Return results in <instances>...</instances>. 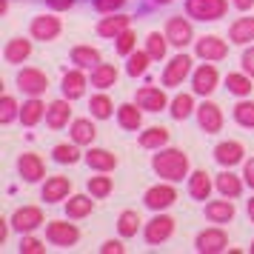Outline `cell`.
I'll list each match as a JSON object with an SVG mask.
<instances>
[{
    "label": "cell",
    "mask_w": 254,
    "mask_h": 254,
    "mask_svg": "<svg viewBox=\"0 0 254 254\" xmlns=\"http://www.w3.org/2000/svg\"><path fill=\"white\" fill-rule=\"evenodd\" d=\"M234 120L246 128H254V100H240L234 106Z\"/></svg>",
    "instance_id": "7bdbcfd3"
},
{
    "label": "cell",
    "mask_w": 254,
    "mask_h": 254,
    "mask_svg": "<svg viewBox=\"0 0 254 254\" xmlns=\"http://www.w3.org/2000/svg\"><path fill=\"white\" fill-rule=\"evenodd\" d=\"M234 6H237L240 12H249V9L254 6V0H234Z\"/></svg>",
    "instance_id": "f5cc1de1"
},
{
    "label": "cell",
    "mask_w": 254,
    "mask_h": 254,
    "mask_svg": "<svg viewBox=\"0 0 254 254\" xmlns=\"http://www.w3.org/2000/svg\"><path fill=\"white\" fill-rule=\"evenodd\" d=\"M115 83H117V69L112 63H97L92 69V86H97V89H112Z\"/></svg>",
    "instance_id": "d6a6232c"
},
{
    "label": "cell",
    "mask_w": 254,
    "mask_h": 254,
    "mask_svg": "<svg viewBox=\"0 0 254 254\" xmlns=\"http://www.w3.org/2000/svg\"><path fill=\"white\" fill-rule=\"evenodd\" d=\"M197 252L200 254H217V252H226V246H229V237H226V231L223 229H206L197 234Z\"/></svg>",
    "instance_id": "7c38bea8"
},
{
    "label": "cell",
    "mask_w": 254,
    "mask_h": 254,
    "mask_svg": "<svg viewBox=\"0 0 254 254\" xmlns=\"http://www.w3.org/2000/svg\"><path fill=\"white\" fill-rule=\"evenodd\" d=\"M214 186H217L220 194H223V197H231V200L243 194V180H240L234 172H231V169H229V172H223V174H217Z\"/></svg>",
    "instance_id": "4316f807"
},
{
    "label": "cell",
    "mask_w": 254,
    "mask_h": 254,
    "mask_svg": "<svg viewBox=\"0 0 254 254\" xmlns=\"http://www.w3.org/2000/svg\"><path fill=\"white\" fill-rule=\"evenodd\" d=\"M151 169L160 174L169 183H180L183 177H189V154L180 149H157V154L151 157Z\"/></svg>",
    "instance_id": "6da1fadb"
},
{
    "label": "cell",
    "mask_w": 254,
    "mask_h": 254,
    "mask_svg": "<svg viewBox=\"0 0 254 254\" xmlns=\"http://www.w3.org/2000/svg\"><path fill=\"white\" fill-rule=\"evenodd\" d=\"M189 74H191V58H189V55H177V58L169 60V66L163 71V86L174 89V86H180Z\"/></svg>",
    "instance_id": "9c48e42d"
},
{
    "label": "cell",
    "mask_w": 254,
    "mask_h": 254,
    "mask_svg": "<svg viewBox=\"0 0 254 254\" xmlns=\"http://www.w3.org/2000/svg\"><path fill=\"white\" fill-rule=\"evenodd\" d=\"M249 217H252V223H254V197L249 200Z\"/></svg>",
    "instance_id": "db71d44e"
},
{
    "label": "cell",
    "mask_w": 254,
    "mask_h": 254,
    "mask_svg": "<svg viewBox=\"0 0 254 254\" xmlns=\"http://www.w3.org/2000/svg\"><path fill=\"white\" fill-rule=\"evenodd\" d=\"M52 154H55V160L63 163V166H66V163L71 166V163L80 160V149H77V143H74V140H71V143H60V146H55Z\"/></svg>",
    "instance_id": "f35d334b"
},
{
    "label": "cell",
    "mask_w": 254,
    "mask_h": 254,
    "mask_svg": "<svg viewBox=\"0 0 254 254\" xmlns=\"http://www.w3.org/2000/svg\"><path fill=\"white\" fill-rule=\"evenodd\" d=\"M226 12H229L226 0H186V14L194 20H203V23L220 20Z\"/></svg>",
    "instance_id": "7a4b0ae2"
},
{
    "label": "cell",
    "mask_w": 254,
    "mask_h": 254,
    "mask_svg": "<svg viewBox=\"0 0 254 254\" xmlns=\"http://www.w3.org/2000/svg\"><path fill=\"white\" fill-rule=\"evenodd\" d=\"M172 234H174V220L169 217V214H157L154 220L146 223V243H149V246H160V243H166Z\"/></svg>",
    "instance_id": "30bf717a"
},
{
    "label": "cell",
    "mask_w": 254,
    "mask_h": 254,
    "mask_svg": "<svg viewBox=\"0 0 254 254\" xmlns=\"http://www.w3.org/2000/svg\"><path fill=\"white\" fill-rule=\"evenodd\" d=\"M197 123H200V128L206 131V134H217L220 128H223V112H220L217 103H203L197 106Z\"/></svg>",
    "instance_id": "5bb4252c"
},
{
    "label": "cell",
    "mask_w": 254,
    "mask_h": 254,
    "mask_svg": "<svg viewBox=\"0 0 254 254\" xmlns=\"http://www.w3.org/2000/svg\"><path fill=\"white\" fill-rule=\"evenodd\" d=\"M46 252V243L37 240V237H23L20 243V254H43Z\"/></svg>",
    "instance_id": "bcb514c9"
},
{
    "label": "cell",
    "mask_w": 254,
    "mask_h": 254,
    "mask_svg": "<svg viewBox=\"0 0 254 254\" xmlns=\"http://www.w3.org/2000/svg\"><path fill=\"white\" fill-rule=\"evenodd\" d=\"M149 60H151L149 52H131V55H128L126 71L131 77H140V74H146V69H149Z\"/></svg>",
    "instance_id": "ab89813d"
},
{
    "label": "cell",
    "mask_w": 254,
    "mask_h": 254,
    "mask_svg": "<svg viewBox=\"0 0 254 254\" xmlns=\"http://www.w3.org/2000/svg\"><path fill=\"white\" fill-rule=\"evenodd\" d=\"M206 217L211 220V223H231V220H234V203H231V197L208 203L206 206Z\"/></svg>",
    "instance_id": "484cf974"
},
{
    "label": "cell",
    "mask_w": 254,
    "mask_h": 254,
    "mask_svg": "<svg viewBox=\"0 0 254 254\" xmlns=\"http://www.w3.org/2000/svg\"><path fill=\"white\" fill-rule=\"evenodd\" d=\"M243 154H246L243 143H237V140H226V143H217V149H214V160H217L223 169H231V166L243 163Z\"/></svg>",
    "instance_id": "e0dca14e"
},
{
    "label": "cell",
    "mask_w": 254,
    "mask_h": 254,
    "mask_svg": "<svg viewBox=\"0 0 254 254\" xmlns=\"http://www.w3.org/2000/svg\"><path fill=\"white\" fill-rule=\"evenodd\" d=\"M63 32V23H60L58 17H52V14H40L32 20L29 26V35L40 40V43H52V40H58V35Z\"/></svg>",
    "instance_id": "8992f818"
},
{
    "label": "cell",
    "mask_w": 254,
    "mask_h": 254,
    "mask_svg": "<svg viewBox=\"0 0 254 254\" xmlns=\"http://www.w3.org/2000/svg\"><path fill=\"white\" fill-rule=\"evenodd\" d=\"M126 29H131V17L128 14H117V12H112L109 17H103L100 23H97V35L100 37H112L115 40L120 32H126Z\"/></svg>",
    "instance_id": "ac0fdd59"
},
{
    "label": "cell",
    "mask_w": 254,
    "mask_h": 254,
    "mask_svg": "<svg viewBox=\"0 0 254 254\" xmlns=\"http://www.w3.org/2000/svg\"><path fill=\"white\" fill-rule=\"evenodd\" d=\"M126 0H94V9L100 14H112V12H120Z\"/></svg>",
    "instance_id": "7dc6e473"
},
{
    "label": "cell",
    "mask_w": 254,
    "mask_h": 254,
    "mask_svg": "<svg viewBox=\"0 0 254 254\" xmlns=\"http://www.w3.org/2000/svg\"><path fill=\"white\" fill-rule=\"evenodd\" d=\"M69 191H71V180L55 174V177H49L46 186H43V200H46V203H60V200L69 197Z\"/></svg>",
    "instance_id": "d6986e66"
},
{
    "label": "cell",
    "mask_w": 254,
    "mask_h": 254,
    "mask_svg": "<svg viewBox=\"0 0 254 254\" xmlns=\"http://www.w3.org/2000/svg\"><path fill=\"white\" fill-rule=\"evenodd\" d=\"M169 112H172L174 120H186V117L194 112V97H191V94H177L172 100V109H169Z\"/></svg>",
    "instance_id": "74e56055"
},
{
    "label": "cell",
    "mask_w": 254,
    "mask_h": 254,
    "mask_svg": "<svg viewBox=\"0 0 254 254\" xmlns=\"http://www.w3.org/2000/svg\"><path fill=\"white\" fill-rule=\"evenodd\" d=\"M217 80H220V74L211 63H203L200 69L191 71V89H194V94H200V97H208V94L214 92V89H217Z\"/></svg>",
    "instance_id": "52a82bcc"
},
{
    "label": "cell",
    "mask_w": 254,
    "mask_h": 254,
    "mask_svg": "<svg viewBox=\"0 0 254 254\" xmlns=\"http://www.w3.org/2000/svg\"><path fill=\"white\" fill-rule=\"evenodd\" d=\"M252 74H246V71H243V74H229V77H226V86H229V92L231 94H237V97H249V94H252Z\"/></svg>",
    "instance_id": "d590c367"
},
{
    "label": "cell",
    "mask_w": 254,
    "mask_h": 254,
    "mask_svg": "<svg viewBox=\"0 0 254 254\" xmlns=\"http://www.w3.org/2000/svg\"><path fill=\"white\" fill-rule=\"evenodd\" d=\"M86 163H89L92 169H97V172H112V169H117V157L109 149L86 151Z\"/></svg>",
    "instance_id": "83f0119b"
},
{
    "label": "cell",
    "mask_w": 254,
    "mask_h": 254,
    "mask_svg": "<svg viewBox=\"0 0 254 254\" xmlns=\"http://www.w3.org/2000/svg\"><path fill=\"white\" fill-rule=\"evenodd\" d=\"M166 37H169L172 46L183 49L194 40V29H191V23H189L186 17H169V23H166Z\"/></svg>",
    "instance_id": "8fae6325"
},
{
    "label": "cell",
    "mask_w": 254,
    "mask_h": 254,
    "mask_svg": "<svg viewBox=\"0 0 254 254\" xmlns=\"http://www.w3.org/2000/svg\"><path fill=\"white\" fill-rule=\"evenodd\" d=\"M169 140H172V131H169V128L151 126V128H146V131L140 134V146H143V149H163Z\"/></svg>",
    "instance_id": "f1b7e54d"
},
{
    "label": "cell",
    "mask_w": 254,
    "mask_h": 254,
    "mask_svg": "<svg viewBox=\"0 0 254 254\" xmlns=\"http://www.w3.org/2000/svg\"><path fill=\"white\" fill-rule=\"evenodd\" d=\"M154 3H160V6H166V3H172V0H154Z\"/></svg>",
    "instance_id": "11a10c76"
},
{
    "label": "cell",
    "mask_w": 254,
    "mask_h": 254,
    "mask_svg": "<svg viewBox=\"0 0 254 254\" xmlns=\"http://www.w3.org/2000/svg\"><path fill=\"white\" fill-rule=\"evenodd\" d=\"M46 3L55 9V12H66V9H71V6H74V0H46Z\"/></svg>",
    "instance_id": "816d5d0a"
},
{
    "label": "cell",
    "mask_w": 254,
    "mask_h": 254,
    "mask_svg": "<svg viewBox=\"0 0 254 254\" xmlns=\"http://www.w3.org/2000/svg\"><path fill=\"white\" fill-rule=\"evenodd\" d=\"M252 254H254V240H252Z\"/></svg>",
    "instance_id": "9f6ffc18"
},
{
    "label": "cell",
    "mask_w": 254,
    "mask_h": 254,
    "mask_svg": "<svg viewBox=\"0 0 254 254\" xmlns=\"http://www.w3.org/2000/svg\"><path fill=\"white\" fill-rule=\"evenodd\" d=\"M92 208H94V200L89 194H74V197H69V203H66V214H69L71 220H80V217H86V214H92Z\"/></svg>",
    "instance_id": "836d02e7"
},
{
    "label": "cell",
    "mask_w": 254,
    "mask_h": 254,
    "mask_svg": "<svg viewBox=\"0 0 254 254\" xmlns=\"http://www.w3.org/2000/svg\"><path fill=\"white\" fill-rule=\"evenodd\" d=\"M71 140L77 143V146H92L94 137H97V128H94L92 120H86V117H77V120H71Z\"/></svg>",
    "instance_id": "603a6c76"
},
{
    "label": "cell",
    "mask_w": 254,
    "mask_h": 254,
    "mask_svg": "<svg viewBox=\"0 0 254 254\" xmlns=\"http://www.w3.org/2000/svg\"><path fill=\"white\" fill-rule=\"evenodd\" d=\"M69 117H71L69 97L49 103V109H46V126H49V128H63L66 123H69Z\"/></svg>",
    "instance_id": "44dd1931"
},
{
    "label": "cell",
    "mask_w": 254,
    "mask_h": 254,
    "mask_svg": "<svg viewBox=\"0 0 254 254\" xmlns=\"http://www.w3.org/2000/svg\"><path fill=\"white\" fill-rule=\"evenodd\" d=\"M229 37H231V43H237V46L252 43L254 40V17H237L229 29Z\"/></svg>",
    "instance_id": "cb8c5ba5"
},
{
    "label": "cell",
    "mask_w": 254,
    "mask_h": 254,
    "mask_svg": "<svg viewBox=\"0 0 254 254\" xmlns=\"http://www.w3.org/2000/svg\"><path fill=\"white\" fill-rule=\"evenodd\" d=\"M14 117H20V106H17V100H14L12 94H6V97L0 100V123L9 126Z\"/></svg>",
    "instance_id": "ee69618b"
},
{
    "label": "cell",
    "mask_w": 254,
    "mask_h": 254,
    "mask_svg": "<svg viewBox=\"0 0 254 254\" xmlns=\"http://www.w3.org/2000/svg\"><path fill=\"white\" fill-rule=\"evenodd\" d=\"M117 120H120V126L128 128V131H137L140 123H143V112H140L137 103H123L117 109Z\"/></svg>",
    "instance_id": "f546056e"
},
{
    "label": "cell",
    "mask_w": 254,
    "mask_h": 254,
    "mask_svg": "<svg viewBox=\"0 0 254 254\" xmlns=\"http://www.w3.org/2000/svg\"><path fill=\"white\" fill-rule=\"evenodd\" d=\"M126 252V246L120 240H106L103 246H100V254H123Z\"/></svg>",
    "instance_id": "c3c4849f"
},
{
    "label": "cell",
    "mask_w": 254,
    "mask_h": 254,
    "mask_svg": "<svg viewBox=\"0 0 254 254\" xmlns=\"http://www.w3.org/2000/svg\"><path fill=\"white\" fill-rule=\"evenodd\" d=\"M243 180H246V183L254 189V157H252V160H246V169H243Z\"/></svg>",
    "instance_id": "f907efd6"
},
{
    "label": "cell",
    "mask_w": 254,
    "mask_h": 254,
    "mask_svg": "<svg viewBox=\"0 0 254 254\" xmlns=\"http://www.w3.org/2000/svg\"><path fill=\"white\" fill-rule=\"evenodd\" d=\"M89 109H92V117H97V120H109V117H112V109H115V103H112L106 94H94L92 103H89Z\"/></svg>",
    "instance_id": "b9f144b4"
},
{
    "label": "cell",
    "mask_w": 254,
    "mask_h": 254,
    "mask_svg": "<svg viewBox=\"0 0 254 254\" xmlns=\"http://www.w3.org/2000/svg\"><path fill=\"white\" fill-rule=\"evenodd\" d=\"M240 63H243V71H246V74H252V77H254V46L243 52Z\"/></svg>",
    "instance_id": "681fc988"
},
{
    "label": "cell",
    "mask_w": 254,
    "mask_h": 254,
    "mask_svg": "<svg viewBox=\"0 0 254 254\" xmlns=\"http://www.w3.org/2000/svg\"><path fill=\"white\" fill-rule=\"evenodd\" d=\"M166 49H169V37L160 35V32H151L146 37V52L151 55V60H163L166 58Z\"/></svg>",
    "instance_id": "8d00e7d4"
},
{
    "label": "cell",
    "mask_w": 254,
    "mask_h": 254,
    "mask_svg": "<svg viewBox=\"0 0 254 254\" xmlns=\"http://www.w3.org/2000/svg\"><path fill=\"white\" fill-rule=\"evenodd\" d=\"M86 74H83L80 69H74V71H66L63 74V97H69V100H77V97H83L86 94Z\"/></svg>",
    "instance_id": "7402d4cb"
},
{
    "label": "cell",
    "mask_w": 254,
    "mask_h": 254,
    "mask_svg": "<svg viewBox=\"0 0 254 254\" xmlns=\"http://www.w3.org/2000/svg\"><path fill=\"white\" fill-rule=\"evenodd\" d=\"M189 194L194 200H208L211 194V174L208 172H194L189 177Z\"/></svg>",
    "instance_id": "4dcf8cb0"
},
{
    "label": "cell",
    "mask_w": 254,
    "mask_h": 254,
    "mask_svg": "<svg viewBox=\"0 0 254 254\" xmlns=\"http://www.w3.org/2000/svg\"><path fill=\"white\" fill-rule=\"evenodd\" d=\"M71 63L77 66V69H94L97 63H100V52L92 46H74L71 49Z\"/></svg>",
    "instance_id": "1f68e13d"
},
{
    "label": "cell",
    "mask_w": 254,
    "mask_h": 254,
    "mask_svg": "<svg viewBox=\"0 0 254 254\" xmlns=\"http://www.w3.org/2000/svg\"><path fill=\"white\" fill-rule=\"evenodd\" d=\"M140 229V214L137 211H131V208H126V211H120V217H117V231H120V237H134Z\"/></svg>",
    "instance_id": "e575fe53"
},
{
    "label": "cell",
    "mask_w": 254,
    "mask_h": 254,
    "mask_svg": "<svg viewBox=\"0 0 254 254\" xmlns=\"http://www.w3.org/2000/svg\"><path fill=\"white\" fill-rule=\"evenodd\" d=\"M115 46H117V52H120L123 58H128V55L134 52V46H137V37H134V32H131V29L120 32V35L115 37Z\"/></svg>",
    "instance_id": "f6af8a7d"
},
{
    "label": "cell",
    "mask_w": 254,
    "mask_h": 254,
    "mask_svg": "<svg viewBox=\"0 0 254 254\" xmlns=\"http://www.w3.org/2000/svg\"><path fill=\"white\" fill-rule=\"evenodd\" d=\"M174 200H177V191H174V186H169V183L151 186L149 191L143 194V203H146L151 211H163V208L174 206Z\"/></svg>",
    "instance_id": "ba28073f"
},
{
    "label": "cell",
    "mask_w": 254,
    "mask_h": 254,
    "mask_svg": "<svg viewBox=\"0 0 254 254\" xmlns=\"http://www.w3.org/2000/svg\"><path fill=\"white\" fill-rule=\"evenodd\" d=\"M40 226H43V208L40 206H20L12 214V229L20 234H32Z\"/></svg>",
    "instance_id": "277c9868"
},
{
    "label": "cell",
    "mask_w": 254,
    "mask_h": 254,
    "mask_svg": "<svg viewBox=\"0 0 254 254\" xmlns=\"http://www.w3.org/2000/svg\"><path fill=\"white\" fill-rule=\"evenodd\" d=\"M134 103L140 109H146V112H163L169 106V100H166V92L163 89H157V86H143L137 92V97H134Z\"/></svg>",
    "instance_id": "2e32d148"
},
{
    "label": "cell",
    "mask_w": 254,
    "mask_h": 254,
    "mask_svg": "<svg viewBox=\"0 0 254 254\" xmlns=\"http://www.w3.org/2000/svg\"><path fill=\"white\" fill-rule=\"evenodd\" d=\"M197 58L200 60H206V63H217V60H223L226 55H229V43L223 40V37L217 35H206V37H200L197 40Z\"/></svg>",
    "instance_id": "5b68a950"
},
{
    "label": "cell",
    "mask_w": 254,
    "mask_h": 254,
    "mask_svg": "<svg viewBox=\"0 0 254 254\" xmlns=\"http://www.w3.org/2000/svg\"><path fill=\"white\" fill-rule=\"evenodd\" d=\"M17 86H20V92L32 94V97H40L49 89V77L40 69H23L17 74Z\"/></svg>",
    "instance_id": "4fadbf2b"
},
{
    "label": "cell",
    "mask_w": 254,
    "mask_h": 254,
    "mask_svg": "<svg viewBox=\"0 0 254 254\" xmlns=\"http://www.w3.org/2000/svg\"><path fill=\"white\" fill-rule=\"evenodd\" d=\"M29 55H32V40H26V37H12L6 43V49H3V60L12 63V66L29 60Z\"/></svg>",
    "instance_id": "ffe728a7"
},
{
    "label": "cell",
    "mask_w": 254,
    "mask_h": 254,
    "mask_svg": "<svg viewBox=\"0 0 254 254\" xmlns=\"http://www.w3.org/2000/svg\"><path fill=\"white\" fill-rule=\"evenodd\" d=\"M106 174V172H103ZM89 177V194L97 197V200H103V197L112 194V189H115V183H112V177Z\"/></svg>",
    "instance_id": "60d3db41"
},
{
    "label": "cell",
    "mask_w": 254,
    "mask_h": 254,
    "mask_svg": "<svg viewBox=\"0 0 254 254\" xmlns=\"http://www.w3.org/2000/svg\"><path fill=\"white\" fill-rule=\"evenodd\" d=\"M46 240L52 246H60V249H71L80 240V229L74 223H63V220H49L46 226Z\"/></svg>",
    "instance_id": "3957f363"
},
{
    "label": "cell",
    "mask_w": 254,
    "mask_h": 254,
    "mask_svg": "<svg viewBox=\"0 0 254 254\" xmlns=\"http://www.w3.org/2000/svg\"><path fill=\"white\" fill-rule=\"evenodd\" d=\"M17 172H20V177H23L26 183H37V180L46 174V166H43V160H40V154L23 151L20 160H17Z\"/></svg>",
    "instance_id": "9a60e30c"
},
{
    "label": "cell",
    "mask_w": 254,
    "mask_h": 254,
    "mask_svg": "<svg viewBox=\"0 0 254 254\" xmlns=\"http://www.w3.org/2000/svg\"><path fill=\"white\" fill-rule=\"evenodd\" d=\"M46 109H49V106L40 103V97H32V100H26V103L20 106V123H23V126H29V128L37 126V123L46 117Z\"/></svg>",
    "instance_id": "d4e9b609"
}]
</instances>
